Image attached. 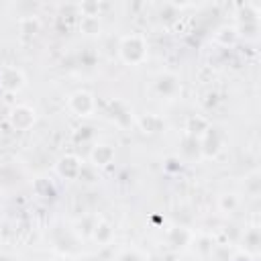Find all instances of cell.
Segmentation results:
<instances>
[{"label":"cell","mask_w":261,"mask_h":261,"mask_svg":"<svg viewBox=\"0 0 261 261\" xmlns=\"http://www.w3.org/2000/svg\"><path fill=\"white\" fill-rule=\"evenodd\" d=\"M118 53L126 63H141L147 55V43L141 35H126L118 45Z\"/></svg>","instance_id":"obj_1"},{"label":"cell","mask_w":261,"mask_h":261,"mask_svg":"<svg viewBox=\"0 0 261 261\" xmlns=\"http://www.w3.org/2000/svg\"><path fill=\"white\" fill-rule=\"evenodd\" d=\"M0 84H2L4 90L16 92V90H20L24 86V75L16 67H2V71H0Z\"/></svg>","instance_id":"obj_2"},{"label":"cell","mask_w":261,"mask_h":261,"mask_svg":"<svg viewBox=\"0 0 261 261\" xmlns=\"http://www.w3.org/2000/svg\"><path fill=\"white\" fill-rule=\"evenodd\" d=\"M69 108L77 114V116H88L94 110V96L88 92H75L69 98Z\"/></svg>","instance_id":"obj_3"},{"label":"cell","mask_w":261,"mask_h":261,"mask_svg":"<svg viewBox=\"0 0 261 261\" xmlns=\"http://www.w3.org/2000/svg\"><path fill=\"white\" fill-rule=\"evenodd\" d=\"M10 122L14 128H20V130H27L33 126L35 122V110L29 108V106H16L10 114Z\"/></svg>","instance_id":"obj_4"},{"label":"cell","mask_w":261,"mask_h":261,"mask_svg":"<svg viewBox=\"0 0 261 261\" xmlns=\"http://www.w3.org/2000/svg\"><path fill=\"white\" fill-rule=\"evenodd\" d=\"M57 171H59V175H61V177L75 179V177H80V175H82V163H80V159H77V157H73V155H65V157L59 161Z\"/></svg>","instance_id":"obj_5"},{"label":"cell","mask_w":261,"mask_h":261,"mask_svg":"<svg viewBox=\"0 0 261 261\" xmlns=\"http://www.w3.org/2000/svg\"><path fill=\"white\" fill-rule=\"evenodd\" d=\"M202 147V151H204V155L206 157H214L218 151H220V141H218V135H216V130H212V128H208L206 133H204V137H202V143H200Z\"/></svg>","instance_id":"obj_6"},{"label":"cell","mask_w":261,"mask_h":261,"mask_svg":"<svg viewBox=\"0 0 261 261\" xmlns=\"http://www.w3.org/2000/svg\"><path fill=\"white\" fill-rule=\"evenodd\" d=\"M112 159H114V149H112L110 145H96V147L92 149V161H94V165L104 167V165H108Z\"/></svg>","instance_id":"obj_7"},{"label":"cell","mask_w":261,"mask_h":261,"mask_svg":"<svg viewBox=\"0 0 261 261\" xmlns=\"http://www.w3.org/2000/svg\"><path fill=\"white\" fill-rule=\"evenodd\" d=\"M186 128H188V133L196 139V137H204V133L210 128V124H208V120L204 118V116H190L188 118V124H186Z\"/></svg>","instance_id":"obj_8"},{"label":"cell","mask_w":261,"mask_h":261,"mask_svg":"<svg viewBox=\"0 0 261 261\" xmlns=\"http://www.w3.org/2000/svg\"><path fill=\"white\" fill-rule=\"evenodd\" d=\"M177 86H179V84H177V77L171 75V73H163V75L157 77V90H159L161 94H165V96L175 94Z\"/></svg>","instance_id":"obj_9"},{"label":"cell","mask_w":261,"mask_h":261,"mask_svg":"<svg viewBox=\"0 0 261 261\" xmlns=\"http://www.w3.org/2000/svg\"><path fill=\"white\" fill-rule=\"evenodd\" d=\"M214 39L220 43V45H234L237 39H239V31L234 27H220L214 35Z\"/></svg>","instance_id":"obj_10"},{"label":"cell","mask_w":261,"mask_h":261,"mask_svg":"<svg viewBox=\"0 0 261 261\" xmlns=\"http://www.w3.org/2000/svg\"><path fill=\"white\" fill-rule=\"evenodd\" d=\"M141 126L145 133H159L163 128V118L157 114H147V116H143Z\"/></svg>","instance_id":"obj_11"},{"label":"cell","mask_w":261,"mask_h":261,"mask_svg":"<svg viewBox=\"0 0 261 261\" xmlns=\"http://www.w3.org/2000/svg\"><path fill=\"white\" fill-rule=\"evenodd\" d=\"M80 31L86 35H96L100 31V20L98 16H82L80 20Z\"/></svg>","instance_id":"obj_12"},{"label":"cell","mask_w":261,"mask_h":261,"mask_svg":"<svg viewBox=\"0 0 261 261\" xmlns=\"http://www.w3.org/2000/svg\"><path fill=\"white\" fill-rule=\"evenodd\" d=\"M18 24H20V33H24V35H37L41 29L39 18H35V16H24V18H20Z\"/></svg>","instance_id":"obj_13"},{"label":"cell","mask_w":261,"mask_h":261,"mask_svg":"<svg viewBox=\"0 0 261 261\" xmlns=\"http://www.w3.org/2000/svg\"><path fill=\"white\" fill-rule=\"evenodd\" d=\"M110 234H112V228H110V224H106V222H100V224L96 226V230H94V237H96L100 243H106V241L110 239Z\"/></svg>","instance_id":"obj_14"},{"label":"cell","mask_w":261,"mask_h":261,"mask_svg":"<svg viewBox=\"0 0 261 261\" xmlns=\"http://www.w3.org/2000/svg\"><path fill=\"white\" fill-rule=\"evenodd\" d=\"M237 204H239V200H237V196H232V194H224V196L220 198V208H222V210L232 212V210L237 208Z\"/></svg>","instance_id":"obj_15"},{"label":"cell","mask_w":261,"mask_h":261,"mask_svg":"<svg viewBox=\"0 0 261 261\" xmlns=\"http://www.w3.org/2000/svg\"><path fill=\"white\" fill-rule=\"evenodd\" d=\"M98 2H84L80 4V10H82V16H98Z\"/></svg>","instance_id":"obj_16"},{"label":"cell","mask_w":261,"mask_h":261,"mask_svg":"<svg viewBox=\"0 0 261 261\" xmlns=\"http://www.w3.org/2000/svg\"><path fill=\"white\" fill-rule=\"evenodd\" d=\"M245 239H247V243H249V247H251V249H255V247H257V230H251Z\"/></svg>","instance_id":"obj_17"}]
</instances>
